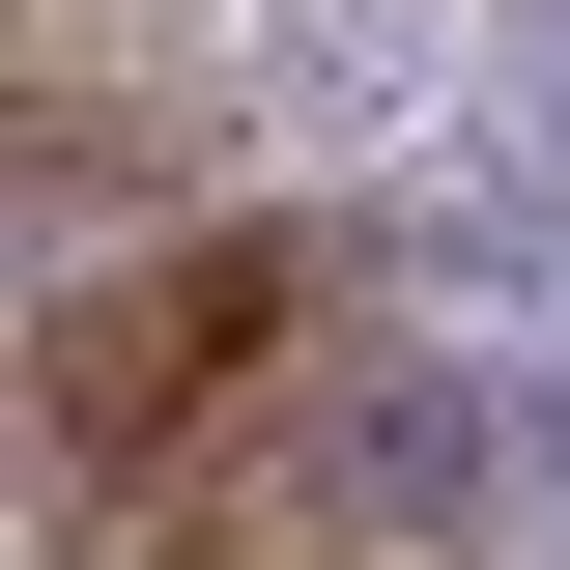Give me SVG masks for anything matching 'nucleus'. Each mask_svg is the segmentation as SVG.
Returning <instances> with one entry per match:
<instances>
[{"label":"nucleus","instance_id":"1","mask_svg":"<svg viewBox=\"0 0 570 570\" xmlns=\"http://www.w3.org/2000/svg\"><path fill=\"white\" fill-rule=\"evenodd\" d=\"M257 343H285V228H200V257H142V285H86V314H58V485L115 513L142 456H171V400H228Z\"/></svg>","mask_w":570,"mask_h":570}]
</instances>
